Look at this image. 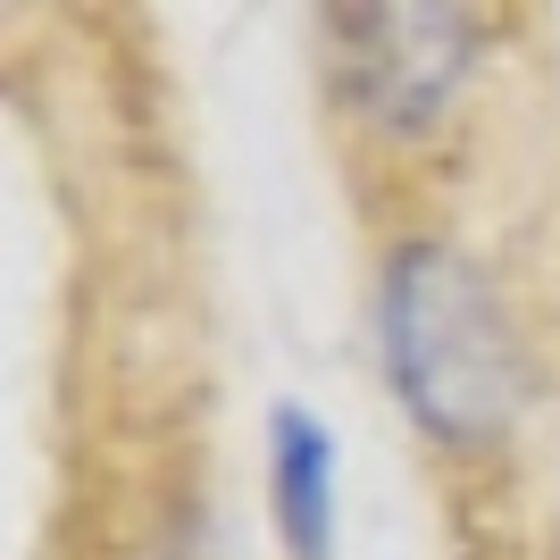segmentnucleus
Segmentation results:
<instances>
[{
    "instance_id": "nucleus-1",
    "label": "nucleus",
    "mask_w": 560,
    "mask_h": 560,
    "mask_svg": "<svg viewBox=\"0 0 560 560\" xmlns=\"http://www.w3.org/2000/svg\"><path fill=\"white\" fill-rule=\"evenodd\" d=\"M376 360L427 444H502L527 410V343L460 243H394L376 268Z\"/></svg>"
},
{
    "instance_id": "nucleus-2",
    "label": "nucleus",
    "mask_w": 560,
    "mask_h": 560,
    "mask_svg": "<svg viewBox=\"0 0 560 560\" xmlns=\"http://www.w3.org/2000/svg\"><path fill=\"white\" fill-rule=\"evenodd\" d=\"M327 75L369 135H435V117L460 101L477 68V18L468 9H335Z\"/></svg>"
},
{
    "instance_id": "nucleus-3",
    "label": "nucleus",
    "mask_w": 560,
    "mask_h": 560,
    "mask_svg": "<svg viewBox=\"0 0 560 560\" xmlns=\"http://www.w3.org/2000/svg\"><path fill=\"white\" fill-rule=\"evenodd\" d=\"M268 493L284 560H335V435L310 401L268 410Z\"/></svg>"
}]
</instances>
